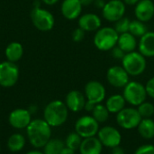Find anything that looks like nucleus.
Segmentation results:
<instances>
[{
  "label": "nucleus",
  "mask_w": 154,
  "mask_h": 154,
  "mask_svg": "<svg viewBox=\"0 0 154 154\" xmlns=\"http://www.w3.org/2000/svg\"><path fill=\"white\" fill-rule=\"evenodd\" d=\"M29 143L34 148H43L51 136V127L43 119H36L30 123L26 128Z\"/></svg>",
  "instance_id": "1"
},
{
  "label": "nucleus",
  "mask_w": 154,
  "mask_h": 154,
  "mask_svg": "<svg viewBox=\"0 0 154 154\" xmlns=\"http://www.w3.org/2000/svg\"><path fill=\"white\" fill-rule=\"evenodd\" d=\"M69 109L65 103L55 100L49 103L43 112V119L51 127H59L66 123Z\"/></svg>",
  "instance_id": "2"
},
{
  "label": "nucleus",
  "mask_w": 154,
  "mask_h": 154,
  "mask_svg": "<svg viewBox=\"0 0 154 154\" xmlns=\"http://www.w3.org/2000/svg\"><path fill=\"white\" fill-rule=\"evenodd\" d=\"M119 34L114 27L105 26L100 27L94 35L93 43L95 46L100 51H111L117 45Z\"/></svg>",
  "instance_id": "3"
},
{
  "label": "nucleus",
  "mask_w": 154,
  "mask_h": 154,
  "mask_svg": "<svg viewBox=\"0 0 154 154\" xmlns=\"http://www.w3.org/2000/svg\"><path fill=\"white\" fill-rule=\"evenodd\" d=\"M122 66L130 76H139L144 73L147 67L146 57L140 52L127 53L122 59Z\"/></svg>",
  "instance_id": "4"
},
{
  "label": "nucleus",
  "mask_w": 154,
  "mask_h": 154,
  "mask_svg": "<svg viewBox=\"0 0 154 154\" xmlns=\"http://www.w3.org/2000/svg\"><path fill=\"white\" fill-rule=\"evenodd\" d=\"M123 96L129 104L133 106H139L141 103L146 101L148 94L143 84L136 81H130L124 87Z\"/></svg>",
  "instance_id": "5"
},
{
  "label": "nucleus",
  "mask_w": 154,
  "mask_h": 154,
  "mask_svg": "<svg viewBox=\"0 0 154 154\" xmlns=\"http://www.w3.org/2000/svg\"><path fill=\"white\" fill-rule=\"evenodd\" d=\"M142 116L140 115L137 109L133 107H125L122 111L116 113V123L117 124L125 130H132L137 128L142 121Z\"/></svg>",
  "instance_id": "6"
},
{
  "label": "nucleus",
  "mask_w": 154,
  "mask_h": 154,
  "mask_svg": "<svg viewBox=\"0 0 154 154\" xmlns=\"http://www.w3.org/2000/svg\"><path fill=\"white\" fill-rule=\"evenodd\" d=\"M31 19L33 25L40 31L47 32L54 26V16L48 10L35 7L31 13Z\"/></svg>",
  "instance_id": "7"
},
{
  "label": "nucleus",
  "mask_w": 154,
  "mask_h": 154,
  "mask_svg": "<svg viewBox=\"0 0 154 154\" xmlns=\"http://www.w3.org/2000/svg\"><path fill=\"white\" fill-rule=\"evenodd\" d=\"M99 131V123L89 115H84L79 118L75 123V132L83 139L96 136Z\"/></svg>",
  "instance_id": "8"
},
{
  "label": "nucleus",
  "mask_w": 154,
  "mask_h": 154,
  "mask_svg": "<svg viewBox=\"0 0 154 154\" xmlns=\"http://www.w3.org/2000/svg\"><path fill=\"white\" fill-rule=\"evenodd\" d=\"M19 78V69L10 61L0 64V85L5 88L14 86Z\"/></svg>",
  "instance_id": "9"
},
{
  "label": "nucleus",
  "mask_w": 154,
  "mask_h": 154,
  "mask_svg": "<svg viewBox=\"0 0 154 154\" xmlns=\"http://www.w3.org/2000/svg\"><path fill=\"white\" fill-rule=\"evenodd\" d=\"M125 4L123 0H109L102 8V15L108 22L116 23L125 15Z\"/></svg>",
  "instance_id": "10"
},
{
  "label": "nucleus",
  "mask_w": 154,
  "mask_h": 154,
  "mask_svg": "<svg viewBox=\"0 0 154 154\" xmlns=\"http://www.w3.org/2000/svg\"><path fill=\"white\" fill-rule=\"evenodd\" d=\"M130 75L123 66H111L106 72V80L108 84L116 88H124L129 82Z\"/></svg>",
  "instance_id": "11"
},
{
  "label": "nucleus",
  "mask_w": 154,
  "mask_h": 154,
  "mask_svg": "<svg viewBox=\"0 0 154 154\" xmlns=\"http://www.w3.org/2000/svg\"><path fill=\"white\" fill-rule=\"evenodd\" d=\"M97 138L107 148H114L120 145L122 136L120 132L113 126H104L99 129L97 133Z\"/></svg>",
  "instance_id": "12"
},
{
  "label": "nucleus",
  "mask_w": 154,
  "mask_h": 154,
  "mask_svg": "<svg viewBox=\"0 0 154 154\" xmlns=\"http://www.w3.org/2000/svg\"><path fill=\"white\" fill-rule=\"evenodd\" d=\"M106 91L104 84L98 81H89L85 85V96L88 101L95 104L101 103L106 98Z\"/></svg>",
  "instance_id": "13"
},
{
  "label": "nucleus",
  "mask_w": 154,
  "mask_h": 154,
  "mask_svg": "<svg viewBox=\"0 0 154 154\" xmlns=\"http://www.w3.org/2000/svg\"><path fill=\"white\" fill-rule=\"evenodd\" d=\"M8 121L12 127L21 130L27 128L32 122V118L29 111L25 109H15L9 114Z\"/></svg>",
  "instance_id": "14"
},
{
  "label": "nucleus",
  "mask_w": 154,
  "mask_h": 154,
  "mask_svg": "<svg viewBox=\"0 0 154 154\" xmlns=\"http://www.w3.org/2000/svg\"><path fill=\"white\" fill-rule=\"evenodd\" d=\"M136 19L147 23L154 16V3L152 0H140L134 8Z\"/></svg>",
  "instance_id": "15"
},
{
  "label": "nucleus",
  "mask_w": 154,
  "mask_h": 154,
  "mask_svg": "<svg viewBox=\"0 0 154 154\" xmlns=\"http://www.w3.org/2000/svg\"><path fill=\"white\" fill-rule=\"evenodd\" d=\"M87 102V98L85 94H83L81 92L73 90L70 91L65 100V103L69 110L74 113H78L82 111L85 108V104Z\"/></svg>",
  "instance_id": "16"
},
{
  "label": "nucleus",
  "mask_w": 154,
  "mask_h": 154,
  "mask_svg": "<svg viewBox=\"0 0 154 154\" xmlns=\"http://www.w3.org/2000/svg\"><path fill=\"white\" fill-rule=\"evenodd\" d=\"M101 18L94 13L84 14L79 18V27L83 29L85 32L97 31L101 27Z\"/></svg>",
  "instance_id": "17"
},
{
  "label": "nucleus",
  "mask_w": 154,
  "mask_h": 154,
  "mask_svg": "<svg viewBox=\"0 0 154 154\" xmlns=\"http://www.w3.org/2000/svg\"><path fill=\"white\" fill-rule=\"evenodd\" d=\"M82 6L80 0H64L61 4V14L69 20L77 19L81 15Z\"/></svg>",
  "instance_id": "18"
},
{
  "label": "nucleus",
  "mask_w": 154,
  "mask_h": 154,
  "mask_svg": "<svg viewBox=\"0 0 154 154\" xmlns=\"http://www.w3.org/2000/svg\"><path fill=\"white\" fill-rule=\"evenodd\" d=\"M139 52L145 57H154V32L148 31L138 43Z\"/></svg>",
  "instance_id": "19"
},
{
  "label": "nucleus",
  "mask_w": 154,
  "mask_h": 154,
  "mask_svg": "<svg viewBox=\"0 0 154 154\" xmlns=\"http://www.w3.org/2000/svg\"><path fill=\"white\" fill-rule=\"evenodd\" d=\"M80 154H101L103 144L96 136L85 138L79 147Z\"/></svg>",
  "instance_id": "20"
},
{
  "label": "nucleus",
  "mask_w": 154,
  "mask_h": 154,
  "mask_svg": "<svg viewBox=\"0 0 154 154\" xmlns=\"http://www.w3.org/2000/svg\"><path fill=\"white\" fill-rule=\"evenodd\" d=\"M117 45L125 54H127V53L134 51L136 47L138 46V43L134 35H133L130 32H126V33L119 34Z\"/></svg>",
  "instance_id": "21"
},
{
  "label": "nucleus",
  "mask_w": 154,
  "mask_h": 154,
  "mask_svg": "<svg viewBox=\"0 0 154 154\" xmlns=\"http://www.w3.org/2000/svg\"><path fill=\"white\" fill-rule=\"evenodd\" d=\"M126 101L121 94H113L106 102V106L110 113H118L125 107Z\"/></svg>",
  "instance_id": "22"
},
{
  "label": "nucleus",
  "mask_w": 154,
  "mask_h": 154,
  "mask_svg": "<svg viewBox=\"0 0 154 154\" xmlns=\"http://www.w3.org/2000/svg\"><path fill=\"white\" fill-rule=\"evenodd\" d=\"M137 129L143 138L146 140H151L154 138V121L152 119L143 118Z\"/></svg>",
  "instance_id": "23"
},
{
  "label": "nucleus",
  "mask_w": 154,
  "mask_h": 154,
  "mask_svg": "<svg viewBox=\"0 0 154 154\" xmlns=\"http://www.w3.org/2000/svg\"><path fill=\"white\" fill-rule=\"evenodd\" d=\"M23 54V48L18 42H13L9 44L5 49V56L8 61L15 63L19 61Z\"/></svg>",
  "instance_id": "24"
},
{
  "label": "nucleus",
  "mask_w": 154,
  "mask_h": 154,
  "mask_svg": "<svg viewBox=\"0 0 154 154\" xmlns=\"http://www.w3.org/2000/svg\"><path fill=\"white\" fill-rule=\"evenodd\" d=\"M25 138L21 133H14L7 140V147L12 152H18L23 149Z\"/></svg>",
  "instance_id": "25"
},
{
  "label": "nucleus",
  "mask_w": 154,
  "mask_h": 154,
  "mask_svg": "<svg viewBox=\"0 0 154 154\" xmlns=\"http://www.w3.org/2000/svg\"><path fill=\"white\" fill-rule=\"evenodd\" d=\"M65 147L64 142L60 139H50V141L44 145V154H60Z\"/></svg>",
  "instance_id": "26"
},
{
  "label": "nucleus",
  "mask_w": 154,
  "mask_h": 154,
  "mask_svg": "<svg viewBox=\"0 0 154 154\" xmlns=\"http://www.w3.org/2000/svg\"><path fill=\"white\" fill-rule=\"evenodd\" d=\"M92 113V116L99 123H106L108 118H109V111L107 110L106 106L102 104V103H97L96 104V106L94 107Z\"/></svg>",
  "instance_id": "27"
},
{
  "label": "nucleus",
  "mask_w": 154,
  "mask_h": 154,
  "mask_svg": "<svg viewBox=\"0 0 154 154\" xmlns=\"http://www.w3.org/2000/svg\"><path fill=\"white\" fill-rule=\"evenodd\" d=\"M129 32L135 37H142L144 34L148 32V27L144 22L135 19L131 21L129 26Z\"/></svg>",
  "instance_id": "28"
},
{
  "label": "nucleus",
  "mask_w": 154,
  "mask_h": 154,
  "mask_svg": "<svg viewBox=\"0 0 154 154\" xmlns=\"http://www.w3.org/2000/svg\"><path fill=\"white\" fill-rule=\"evenodd\" d=\"M82 139L83 138L79 133H77L76 132L70 133L67 136V138H66L65 146L66 147H69V148H70V149H72V150H74L76 152L77 150L79 149L80 144L82 143Z\"/></svg>",
  "instance_id": "29"
},
{
  "label": "nucleus",
  "mask_w": 154,
  "mask_h": 154,
  "mask_svg": "<svg viewBox=\"0 0 154 154\" xmlns=\"http://www.w3.org/2000/svg\"><path fill=\"white\" fill-rule=\"evenodd\" d=\"M137 107V110L142 118H151L154 115V105L150 102L145 101Z\"/></svg>",
  "instance_id": "30"
},
{
  "label": "nucleus",
  "mask_w": 154,
  "mask_h": 154,
  "mask_svg": "<svg viewBox=\"0 0 154 154\" xmlns=\"http://www.w3.org/2000/svg\"><path fill=\"white\" fill-rule=\"evenodd\" d=\"M130 23L131 20L128 17H122L121 19H119L118 21H116L115 23V29L116 31L120 34H124L126 32H129V26H130Z\"/></svg>",
  "instance_id": "31"
},
{
  "label": "nucleus",
  "mask_w": 154,
  "mask_h": 154,
  "mask_svg": "<svg viewBox=\"0 0 154 154\" xmlns=\"http://www.w3.org/2000/svg\"><path fill=\"white\" fill-rule=\"evenodd\" d=\"M134 154H154V146L152 144L142 145L137 148Z\"/></svg>",
  "instance_id": "32"
},
{
  "label": "nucleus",
  "mask_w": 154,
  "mask_h": 154,
  "mask_svg": "<svg viewBox=\"0 0 154 154\" xmlns=\"http://www.w3.org/2000/svg\"><path fill=\"white\" fill-rule=\"evenodd\" d=\"M85 31L83 29H81L80 27L76 28L73 32H72V40L74 42H80L84 39L85 37Z\"/></svg>",
  "instance_id": "33"
},
{
  "label": "nucleus",
  "mask_w": 154,
  "mask_h": 154,
  "mask_svg": "<svg viewBox=\"0 0 154 154\" xmlns=\"http://www.w3.org/2000/svg\"><path fill=\"white\" fill-rule=\"evenodd\" d=\"M111 54H112V56H113L115 59H116V60H121V61H122V59L124 58L125 53L118 45H116V46H115V47L111 50Z\"/></svg>",
  "instance_id": "34"
},
{
  "label": "nucleus",
  "mask_w": 154,
  "mask_h": 154,
  "mask_svg": "<svg viewBox=\"0 0 154 154\" xmlns=\"http://www.w3.org/2000/svg\"><path fill=\"white\" fill-rule=\"evenodd\" d=\"M145 88H146L148 96L154 99V76L152 77L151 79H149V81L145 84Z\"/></svg>",
  "instance_id": "35"
},
{
  "label": "nucleus",
  "mask_w": 154,
  "mask_h": 154,
  "mask_svg": "<svg viewBox=\"0 0 154 154\" xmlns=\"http://www.w3.org/2000/svg\"><path fill=\"white\" fill-rule=\"evenodd\" d=\"M96 106V104L94 103H92V102H89V101H88L87 100V102H86V104H85V110L87 111V112H92L93 111V109H94V107Z\"/></svg>",
  "instance_id": "36"
},
{
  "label": "nucleus",
  "mask_w": 154,
  "mask_h": 154,
  "mask_svg": "<svg viewBox=\"0 0 154 154\" xmlns=\"http://www.w3.org/2000/svg\"><path fill=\"white\" fill-rule=\"evenodd\" d=\"M111 154H125V150L122 147H120V145H118L116 147L112 148Z\"/></svg>",
  "instance_id": "37"
},
{
  "label": "nucleus",
  "mask_w": 154,
  "mask_h": 154,
  "mask_svg": "<svg viewBox=\"0 0 154 154\" xmlns=\"http://www.w3.org/2000/svg\"><path fill=\"white\" fill-rule=\"evenodd\" d=\"M106 2H105V0H94L93 4L99 9H102L104 7V5H106Z\"/></svg>",
  "instance_id": "38"
},
{
  "label": "nucleus",
  "mask_w": 154,
  "mask_h": 154,
  "mask_svg": "<svg viewBox=\"0 0 154 154\" xmlns=\"http://www.w3.org/2000/svg\"><path fill=\"white\" fill-rule=\"evenodd\" d=\"M60 154H75V151L72 150V149H70V148H69V147H66L65 146L62 149V151L60 152Z\"/></svg>",
  "instance_id": "39"
},
{
  "label": "nucleus",
  "mask_w": 154,
  "mask_h": 154,
  "mask_svg": "<svg viewBox=\"0 0 154 154\" xmlns=\"http://www.w3.org/2000/svg\"><path fill=\"white\" fill-rule=\"evenodd\" d=\"M124 3L125 5H135L140 0H123Z\"/></svg>",
  "instance_id": "40"
},
{
  "label": "nucleus",
  "mask_w": 154,
  "mask_h": 154,
  "mask_svg": "<svg viewBox=\"0 0 154 154\" xmlns=\"http://www.w3.org/2000/svg\"><path fill=\"white\" fill-rule=\"evenodd\" d=\"M44 4L46 5H52L54 4H56L59 0H42Z\"/></svg>",
  "instance_id": "41"
},
{
  "label": "nucleus",
  "mask_w": 154,
  "mask_h": 154,
  "mask_svg": "<svg viewBox=\"0 0 154 154\" xmlns=\"http://www.w3.org/2000/svg\"><path fill=\"white\" fill-rule=\"evenodd\" d=\"M82 5H89L91 4H93L94 0H80Z\"/></svg>",
  "instance_id": "42"
},
{
  "label": "nucleus",
  "mask_w": 154,
  "mask_h": 154,
  "mask_svg": "<svg viewBox=\"0 0 154 154\" xmlns=\"http://www.w3.org/2000/svg\"><path fill=\"white\" fill-rule=\"evenodd\" d=\"M26 154H44V152H42L39 151H31V152H28Z\"/></svg>",
  "instance_id": "43"
}]
</instances>
